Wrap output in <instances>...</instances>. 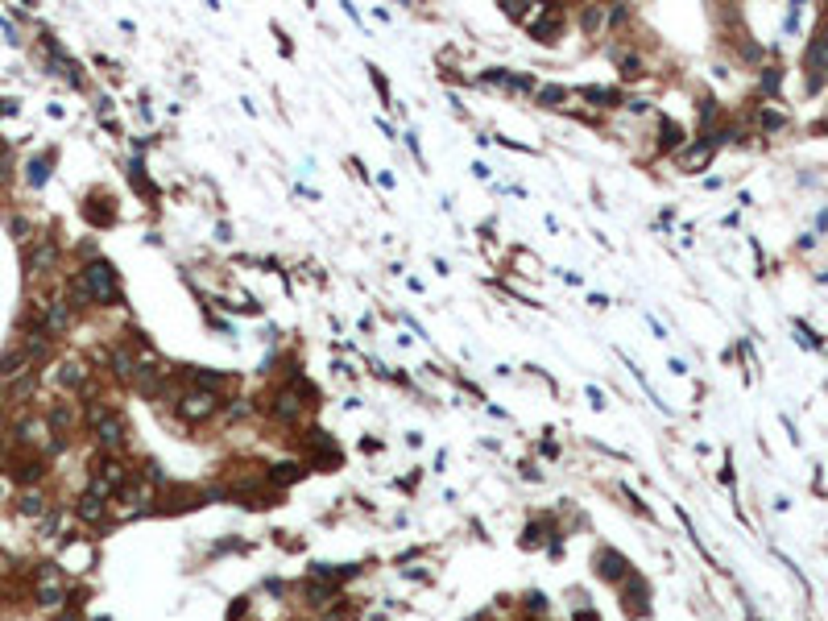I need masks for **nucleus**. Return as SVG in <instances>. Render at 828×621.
<instances>
[{"mask_svg":"<svg viewBox=\"0 0 828 621\" xmlns=\"http://www.w3.org/2000/svg\"><path fill=\"white\" fill-rule=\"evenodd\" d=\"M526 605H530L534 613H543V609H547V596H543V592H530V596H526Z\"/></svg>","mask_w":828,"mask_h":621,"instance_id":"nucleus-24","label":"nucleus"},{"mask_svg":"<svg viewBox=\"0 0 828 621\" xmlns=\"http://www.w3.org/2000/svg\"><path fill=\"white\" fill-rule=\"evenodd\" d=\"M626 596H630V609H634V613H646V584L638 576L626 580Z\"/></svg>","mask_w":828,"mask_h":621,"instance_id":"nucleus-10","label":"nucleus"},{"mask_svg":"<svg viewBox=\"0 0 828 621\" xmlns=\"http://www.w3.org/2000/svg\"><path fill=\"white\" fill-rule=\"evenodd\" d=\"M46 323L54 327V332H62V327L71 323V307H67V303H50V319H46Z\"/></svg>","mask_w":828,"mask_h":621,"instance_id":"nucleus-14","label":"nucleus"},{"mask_svg":"<svg viewBox=\"0 0 828 621\" xmlns=\"http://www.w3.org/2000/svg\"><path fill=\"white\" fill-rule=\"evenodd\" d=\"M112 373H116L120 381H133V377H137V364H133V356L125 353V348H112Z\"/></svg>","mask_w":828,"mask_h":621,"instance_id":"nucleus-6","label":"nucleus"},{"mask_svg":"<svg viewBox=\"0 0 828 621\" xmlns=\"http://www.w3.org/2000/svg\"><path fill=\"white\" fill-rule=\"evenodd\" d=\"M675 141H679V129L671 121H663V145H675Z\"/></svg>","mask_w":828,"mask_h":621,"instance_id":"nucleus-23","label":"nucleus"},{"mask_svg":"<svg viewBox=\"0 0 828 621\" xmlns=\"http://www.w3.org/2000/svg\"><path fill=\"white\" fill-rule=\"evenodd\" d=\"M584 95H588V100H597V104H605V108H609V104H617V100H621V95H617V91H613V88H584Z\"/></svg>","mask_w":828,"mask_h":621,"instance_id":"nucleus-17","label":"nucleus"},{"mask_svg":"<svg viewBox=\"0 0 828 621\" xmlns=\"http://www.w3.org/2000/svg\"><path fill=\"white\" fill-rule=\"evenodd\" d=\"M576 621H600V617L593 613V609H580V613H576Z\"/></svg>","mask_w":828,"mask_h":621,"instance_id":"nucleus-29","label":"nucleus"},{"mask_svg":"<svg viewBox=\"0 0 828 621\" xmlns=\"http://www.w3.org/2000/svg\"><path fill=\"white\" fill-rule=\"evenodd\" d=\"M277 418H290V423L298 418V398H294V394H282V398H277Z\"/></svg>","mask_w":828,"mask_h":621,"instance_id":"nucleus-15","label":"nucleus"},{"mask_svg":"<svg viewBox=\"0 0 828 621\" xmlns=\"http://www.w3.org/2000/svg\"><path fill=\"white\" fill-rule=\"evenodd\" d=\"M563 95H567V91H563V88H543V104H547V108H551V104H559V100H563Z\"/></svg>","mask_w":828,"mask_h":621,"instance_id":"nucleus-22","label":"nucleus"},{"mask_svg":"<svg viewBox=\"0 0 828 621\" xmlns=\"http://www.w3.org/2000/svg\"><path fill=\"white\" fill-rule=\"evenodd\" d=\"M249 414V402H232L228 406V418H244Z\"/></svg>","mask_w":828,"mask_h":621,"instance_id":"nucleus-26","label":"nucleus"},{"mask_svg":"<svg viewBox=\"0 0 828 621\" xmlns=\"http://www.w3.org/2000/svg\"><path fill=\"white\" fill-rule=\"evenodd\" d=\"M50 418H54L58 427H67V423H71V410H67V406H54V414H50Z\"/></svg>","mask_w":828,"mask_h":621,"instance_id":"nucleus-25","label":"nucleus"},{"mask_svg":"<svg viewBox=\"0 0 828 621\" xmlns=\"http://www.w3.org/2000/svg\"><path fill=\"white\" fill-rule=\"evenodd\" d=\"M331 592H336L331 584H319V588H315V584H307V596H311V605H327V596H331Z\"/></svg>","mask_w":828,"mask_h":621,"instance_id":"nucleus-18","label":"nucleus"},{"mask_svg":"<svg viewBox=\"0 0 828 621\" xmlns=\"http://www.w3.org/2000/svg\"><path fill=\"white\" fill-rule=\"evenodd\" d=\"M597 568H600V576H605V580H621V576H626V559H621L617 551H600Z\"/></svg>","mask_w":828,"mask_h":621,"instance_id":"nucleus-5","label":"nucleus"},{"mask_svg":"<svg viewBox=\"0 0 828 621\" xmlns=\"http://www.w3.org/2000/svg\"><path fill=\"white\" fill-rule=\"evenodd\" d=\"M46 175H50L46 162H42V158H34V162H29V182H34V186H42V182H46Z\"/></svg>","mask_w":828,"mask_h":621,"instance_id":"nucleus-20","label":"nucleus"},{"mask_svg":"<svg viewBox=\"0 0 828 621\" xmlns=\"http://www.w3.org/2000/svg\"><path fill=\"white\" fill-rule=\"evenodd\" d=\"M99 621H108V617H99Z\"/></svg>","mask_w":828,"mask_h":621,"instance_id":"nucleus-30","label":"nucleus"},{"mask_svg":"<svg viewBox=\"0 0 828 621\" xmlns=\"http://www.w3.org/2000/svg\"><path fill=\"white\" fill-rule=\"evenodd\" d=\"M38 605H46V609H54V605H62V588L50 580V584H38Z\"/></svg>","mask_w":828,"mask_h":621,"instance_id":"nucleus-12","label":"nucleus"},{"mask_svg":"<svg viewBox=\"0 0 828 621\" xmlns=\"http://www.w3.org/2000/svg\"><path fill=\"white\" fill-rule=\"evenodd\" d=\"M216 410V394H207V390H195V394H186L183 406H179V414H183L186 423H199V418H207Z\"/></svg>","mask_w":828,"mask_h":621,"instance_id":"nucleus-3","label":"nucleus"},{"mask_svg":"<svg viewBox=\"0 0 828 621\" xmlns=\"http://www.w3.org/2000/svg\"><path fill=\"white\" fill-rule=\"evenodd\" d=\"M274 477H277V481H294V477H298V464H277Z\"/></svg>","mask_w":828,"mask_h":621,"instance_id":"nucleus-21","label":"nucleus"},{"mask_svg":"<svg viewBox=\"0 0 828 621\" xmlns=\"http://www.w3.org/2000/svg\"><path fill=\"white\" fill-rule=\"evenodd\" d=\"M75 514H79L83 522H99V518H104V497H99V493H83L79 505H75Z\"/></svg>","mask_w":828,"mask_h":621,"instance_id":"nucleus-4","label":"nucleus"},{"mask_svg":"<svg viewBox=\"0 0 828 621\" xmlns=\"http://www.w3.org/2000/svg\"><path fill=\"white\" fill-rule=\"evenodd\" d=\"M79 282L88 286V294H92L95 303H104V307H112V303L120 299V290H116V269L108 266V261H92V266L83 269Z\"/></svg>","mask_w":828,"mask_h":621,"instance_id":"nucleus-1","label":"nucleus"},{"mask_svg":"<svg viewBox=\"0 0 828 621\" xmlns=\"http://www.w3.org/2000/svg\"><path fill=\"white\" fill-rule=\"evenodd\" d=\"M58 381H62V385H79V381H83V369H79L75 360H67V364L58 369Z\"/></svg>","mask_w":828,"mask_h":621,"instance_id":"nucleus-16","label":"nucleus"},{"mask_svg":"<svg viewBox=\"0 0 828 621\" xmlns=\"http://www.w3.org/2000/svg\"><path fill=\"white\" fill-rule=\"evenodd\" d=\"M13 232H17V240H25V232H29V224H25V220H13Z\"/></svg>","mask_w":828,"mask_h":621,"instance_id":"nucleus-27","label":"nucleus"},{"mask_svg":"<svg viewBox=\"0 0 828 621\" xmlns=\"http://www.w3.org/2000/svg\"><path fill=\"white\" fill-rule=\"evenodd\" d=\"M712 145H717V141H700V145H691V149L684 153V158H679V162H684L688 170H700V166L708 162V153H712Z\"/></svg>","mask_w":828,"mask_h":621,"instance_id":"nucleus-8","label":"nucleus"},{"mask_svg":"<svg viewBox=\"0 0 828 621\" xmlns=\"http://www.w3.org/2000/svg\"><path fill=\"white\" fill-rule=\"evenodd\" d=\"M191 377H195V385L207 390V394H212L216 385H224V373H220V369H191Z\"/></svg>","mask_w":828,"mask_h":621,"instance_id":"nucleus-11","label":"nucleus"},{"mask_svg":"<svg viewBox=\"0 0 828 621\" xmlns=\"http://www.w3.org/2000/svg\"><path fill=\"white\" fill-rule=\"evenodd\" d=\"M25 364H29L25 348H13V353H4V356H0V377H13V373H21Z\"/></svg>","mask_w":828,"mask_h":621,"instance_id":"nucleus-9","label":"nucleus"},{"mask_svg":"<svg viewBox=\"0 0 828 621\" xmlns=\"http://www.w3.org/2000/svg\"><path fill=\"white\" fill-rule=\"evenodd\" d=\"M13 112H17V104L13 100H0V116H13Z\"/></svg>","mask_w":828,"mask_h":621,"instance_id":"nucleus-28","label":"nucleus"},{"mask_svg":"<svg viewBox=\"0 0 828 621\" xmlns=\"http://www.w3.org/2000/svg\"><path fill=\"white\" fill-rule=\"evenodd\" d=\"M0 456H4V451H0Z\"/></svg>","mask_w":828,"mask_h":621,"instance_id":"nucleus-32","label":"nucleus"},{"mask_svg":"<svg viewBox=\"0 0 828 621\" xmlns=\"http://www.w3.org/2000/svg\"><path fill=\"white\" fill-rule=\"evenodd\" d=\"M0 493H4V489H0Z\"/></svg>","mask_w":828,"mask_h":621,"instance_id":"nucleus-31","label":"nucleus"},{"mask_svg":"<svg viewBox=\"0 0 828 621\" xmlns=\"http://www.w3.org/2000/svg\"><path fill=\"white\" fill-rule=\"evenodd\" d=\"M42 510H46V501H42L38 493H25V497H21V514H42Z\"/></svg>","mask_w":828,"mask_h":621,"instance_id":"nucleus-19","label":"nucleus"},{"mask_svg":"<svg viewBox=\"0 0 828 621\" xmlns=\"http://www.w3.org/2000/svg\"><path fill=\"white\" fill-rule=\"evenodd\" d=\"M92 427H95V439H99L104 451H125L129 435H125V423H120L116 414H108V410H92Z\"/></svg>","mask_w":828,"mask_h":621,"instance_id":"nucleus-2","label":"nucleus"},{"mask_svg":"<svg viewBox=\"0 0 828 621\" xmlns=\"http://www.w3.org/2000/svg\"><path fill=\"white\" fill-rule=\"evenodd\" d=\"M42 464L38 460H25V464H17V481H25V485H34V481H42Z\"/></svg>","mask_w":828,"mask_h":621,"instance_id":"nucleus-13","label":"nucleus"},{"mask_svg":"<svg viewBox=\"0 0 828 621\" xmlns=\"http://www.w3.org/2000/svg\"><path fill=\"white\" fill-rule=\"evenodd\" d=\"M54 257H58V249H54L50 240H46V245H38V249L29 253V273H42V269H50V266H54Z\"/></svg>","mask_w":828,"mask_h":621,"instance_id":"nucleus-7","label":"nucleus"}]
</instances>
